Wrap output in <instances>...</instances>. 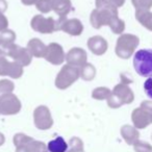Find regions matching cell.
<instances>
[{"label":"cell","instance_id":"4dcf8cb0","mask_svg":"<svg viewBox=\"0 0 152 152\" xmlns=\"http://www.w3.org/2000/svg\"><path fill=\"white\" fill-rule=\"evenodd\" d=\"M112 31L116 34H121L125 30V22L123 20H121L120 18L116 20L112 25L110 26Z\"/></svg>","mask_w":152,"mask_h":152},{"label":"cell","instance_id":"5b68a950","mask_svg":"<svg viewBox=\"0 0 152 152\" xmlns=\"http://www.w3.org/2000/svg\"><path fill=\"white\" fill-rule=\"evenodd\" d=\"M133 67L140 76H152V49H141L133 57Z\"/></svg>","mask_w":152,"mask_h":152},{"label":"cell","instance_id":"7402d4cb","mask_svg":"<svg viewBox=\"0 0 152 152\" xmlns=\"http://www.w3.org/2000/svg\"><path fill=\"white\" fill-rule=\"evenodd\" d=\"M79 71H80V77L86 81L93 80L96 76V69L92 64L87 63L81 68H79Z\"/></svg>","mask_w":152,"mask_h":152},{"label":"cell","instance_id":"2e32d148","mask_svg":"<svg viewBox=\"0 0 152 152\" xmlns=\"http://www.w3.org/2000/svg\"><path fill=\"white\" fill-rule=\"evenodd\" d=\"M61 30L70 36H80L83 31V25L78 19H67L61 24Z\"/></svg>","mask_w":152,"mask_h":152},{"label":"cell","instance_id":"4fadbf2b","mask_svg":"<svg viewBox=\"0 0 152 152\" xmlns=\"http://www.w3.org/2000/svg\"><path fill=\"white\" fill-rule=\"evenodd\" d=\"M44 58L52 65L58 66L65 61L66 54L61 45L57 43H50L47 46V51Z\"/></svg>","mask_w":152,"mask_h":152},{"label":"cell","instance_id":"f35d334b","mask_svg":"<svg viewBox=\"0 0 152 152\" xmlns=\"http://www.w3.org/2000/svg\"><path fill=\"white\" fill-rule=\"evenodd\" d=\"M0 48H1V40H0Z\"/></svg>","mask_w":152,"mask_h":152},{"label":"cell","instance_id":"ab89813d","mask_svg":"<svg viewBox=\"0 0 152 152\" xmlns=\"http://www.w3.org/2000/svg\"><path fill=\"white\" fill-rule=\"evenodd\" d=\"M44 152H48V151H44Z\"/></svg>","mask_w":152,"mask_h":152},{"label":"cell","instance_id":"9a60e30c","mask_svg":"<svg viewBox=\"0 0 152 152\" xmlns=\"http://www.w3.org/2000/svg\"><path fill=\"white\" fill-rule=\"evenodd\" d=\"M88 47L95 55H103L108 48V44L104 38L100 36H94L88 40Z\"/></svg>","mask_w":152,"mask_h":152},{"label":"cell","instance_id":"60d3db41","mask_svg":"<svg viewBox=\"0 0 152 152\" xmlns=\"http://www.w3.org/2000/svg\"><path fill=\"white\" fill-rule=\"evenodd\" d=\"M151 137H152V135H151Z\"/></svg>","mask_w":152,"mask_h":152},{"label":"cell","instance_id":"3957f363","mask_svg":"<svg viewBox=\"0 0 152 152\" xmlns=\"http://www.w3.org/2000/svg\"><path fill=\"white\" fill-rule=\"evenodd\" d=\"M140 44V39L131 34H123L119 37L116 44V54L120 58L128 59L132 56L137 47Z\"/></svg>","mask_w":152,"mask_h":152},{"label":"cell","instance_id":"cb8c5ba5","mask_svg":"<svg viewBox=\"0 0 152 152\" xmlns=\"http://www.w3.org/2000/svg\"><path fill=\"white\" fill-rule=\"evenodd\" d=\"M112 94V91H110L108 88L105 87H99L96 88L95 90L92 93V97L96 100H107V98L110 96Z\"/></svg>","mask_w":152,"mask_h":152},{"label":"cell","instance_id":"ffe728a7","mask_svg":"<svg viewBox=\"0 0 152 152\" xmlns=\"http://www.w3.org/2000/svg\"><path fill=\"white\" fill-rule=\"evenodd\" d=\"M69 149V144L65 141L63 137H56L47 144L48 152H67Z\"/></svg>","mask_w":152,"mask_h":152},{"label":"cell","instance_id":"d6a6232c","mask_svg":"<svg viewBox=\"0 0 152 152\" xmlns=\"http://www.w3.org/2000/svg\"><path fill=\"white\" fill-rule=\"evenodd\" d=\"M7 26H9V21L7 17L2 13H0V31L7 29Z\"/></svg>","mask_w":152,"mask_h":152},{"label":"cell","instance_id":"603a6c76","mask_svg":"<svg viewBox=\"0 0 152 152\" xmlns=\"http://www.w3.org/2000/svg\"><path fill=\"white\" fill-rule=\"evenodd\" d=\"M0 40H1V49L14 44V41L16 40V34L13 30L5 29L0 31Z\"/></svg>","mask_w":152,"mask_h":152},{"label":"cell","instance_id":"7c38bea8","mask_svg":"<svg viewBox=\"0 0 152 152\" xmlns=\"http://www.w3.org/2000/svg\"><path fill=\"white\" fill-rule=\"evenodd\" d=\"M23 74V67L16 61H10L5 55L0 56V76H10L12 78H20Z\"/></svg>","mask_w":152,"mask_h":152},{"label":"cell","instance_id":"d4e9b609","mask_svg":"<svg viewBox=\"0 0 152 152\" xmlns=\"http://www.w3.org/2000/svg\"><path fill=\"white\" fill-rule=\"evenodd\" d=\"M125 3V0H96V7L99 9L102 7H121Z\"/></svg>","mask_w":152,"mask_h":152},{"label":"cell","instance_id":"ac0fdd59","mask_svg":"<svg viewBox=\"0 0 152 152\" xmlns=\"http://www.w3.org/2000/svg\"><path fill=\"white\" fill-rule=\"evenodd\" d=\"M27 49L30 54L34 57H45L47 51V46L40 40V39H31L27 44Z\"/></svg>","mask_w":152,"mask_h":152},{"label":"cell","instance_id":"9c48e42d","mask_svg":"<svg viewBox=\"0 0 152 152\" xmlns=\"http://www.w3.org/2000/svg\"><path fill=\"white\" fill-rule=\"evenodd\" d=\"M21 110V102L13 93L0 97V115L12 116Z\"/></svg>","mask_w":152,"mask_h":152},{"label":"cell","instance_id":"4316f807","mask_svg":"<svg viewBox=\"0 0 152 152\" xmlns=\"http://www.w3.org/2000/svg\"><path fill=\"white\" fill-rule=\"evenodd\" d=\"M131 3L137 11H150L152 7V0H131Z\"/></svg>","mask_w":152,"mask_h":152},{"label":"cell","instance_id":"8992f818","mask_svg":"<svg viewBox=\"0 0 152 152\" xmlns=\"http://www.w3.org/2000/svg\"><path fill=\"white\" fill-rule=\"evenodd\" d=\"M80 77L79 68L66 65L61 69L55 78V87L59 90H66L71 87Z\"/></svg>","mask_w":152,"mask_h":152},{"label":"cell","instance_id":"44dd1931","mask_svg":"<svg viewBox=\"0 0 152 152\" xmlns=\"http://www.w3.org/2000/svg\"><path fill=\"white\" fill-rule=\"evenodd\" d=\"M135 19L145 28L152 31V13L150 11H135Z\"/></svg>","mask_w":152,"mask_h":152},{"label":"cell","instance_id":"1f68e13d","mask_svg":"<svg viewBox=\"0 0 152 152\" xmlns=\"http://www.w3.org/2000/svg\"><path fill=\"white\" fill-rule=\"evenodd\" d=\"M144 90H145L146 95L152 99V76L148 77L144 83Z\"/></svg>","mask_w":152,"mask_h":152},{"label":"cell","instance_id":"f1b7e54d","mask_svg":"<svg viewBox=\"0 0 152 152\" xmlns=\"http://www.w3.org/2000/svg\"><path fill=\"white\" fill-rule=\"evenodd\" d=\"M36 7L37 10L42 14H47L52 11V0H38Z\"/></svg>","mask_w":152,"mask_h":152},{"label":"cell","instance_id":"277c9868","mask_svg":"<svg viewBox=\"0 0 152 152\" xmlns=\"http://www.w3.org/2000/svg\"><path fill=\"white\" fill-rule=\"evenodd\" d=\"M13 142L16 147V152H44L47 149L45 143L36 141L31 137L21 132L14 135Z\"/></svg>","mask_w":152,"mask_h":152},{"label":"cell","instance_id":"ba28073f","mask_svg":"<svg viewBox=\"0 0 152 152\" xmlns=\"http://www.w3.org/2000/svg\"><path fill=\"white\" fill-rule=\"evenodd\" d=\"M5 56H9L14 61L20 64L22 67H26L31 63L32 55L28 51L27 48H23L16 44H11L9 46L2 48Z\"/></svg>","mask_w":152,"mask_h":152},{"label":"cell","instance_id":"30bf717a","mask_svg":"<svg viewBox=\"0 0 152 152\" xmlns=\"http://www.w3.org/2000/svg\"><path fill=\"white\" fill-rule=\"evenodd\" d=\"M34 125L40 130H48L52 127L53 119L49 108L45 105H40L34 112Z\"/></svg>","mask_w":152,"mask_h":152},{"label":"cell","instance_id":"d590c367","mask_svg":"<svg viewBox=\"0 0 152 152\" xmlns=\"http://www.w3.org/2000/svg\"><path fill=\"white\" fill-rule=\"evenodd\" d=\"M5 142V137L3 135V133L0 132V146H2Z\"/></svg>","mask_w":152,"mask_h":152},{"label":"cell","instance_id":"8fae6325","mask_svg":"<svg viewBox=\"0 0 152 152\" xmlns=\"http://www.w3.org/2000/svg\"><path fill=\"white\" fill-rule=\"evenodd\" d=\"M131 121L137 129H145L152 124V110L141 105L133 110L131 114Z\"/></svg>","mask_w":152,"mask_h":152},{"label":"cell","instance_id":"52a82bcc","mask_svg":"<svg viewBox=\"0 0 152 152\" xmlns=\"http://www.w3.org/2000/svg\"><path fill=\"white\" fill-rule=\"evenodd\" d=\"M30 26L37 32L40 34H52L56 30H61L58 20L52 17L46 18L42 15H36L30 21Z\"/></svg>","mask_w":152,"mask_h":152},{"label":"cell","instance_id":"484cf974","mask_svg":"<svg viewBox=\"0 0 152 152\" xmlns=\"http://www.w3.org/2000/svg\"><path fill=\"white\" fill-rule=\"evenodd\" d=\"M14 88H15V85L13 83V81L7 80V79L0 80V97L11 94L14 91Z\"/></svg>","mask_w":152,"mask_h":152},{"label":"cell","instance_id":"74e56055","mask_svg":"<svg viewBox=\"0 0 152 152\" xmlns=\"http://www.w3.org/2000/svg\"><path fill=\"white\" fill-rule=\"evenodd\" d=\"M67 152H73V151H71L70 149H68V151H67Z\"/></svg>","mask_w":152,"mask_h":152},{"label":"cell","instance_id":"e0dca14e","mask_svg":"<svg viewBox=\"0 0 152 152\" xmlns=\"http://www.w3.org/2000/svg\"><path fill=\"white\" fill-rule=\"evenodd\" d=\"M121 137L125 141V143L129 146H133V144L140 140V132L139 129H137L134 126L131 125H123L121 127Z\"/></svg>","mask_w":152,"mask_h":152},{"label":"cell","instance_id":"d6986e66","mask_svg":"<svg viewBox=\"0 0 152 152\" xmlns=\"http://www.w3.org/2000/svg\"><path fill=\"white\" fill-rule=\"evenodd\" d=\"M52 11L59 17H67L72 11L71 0H52Z\"/></svg>","mask_w":152,"mask_h":152},{"label":"cell","instance_id":"6da1fadb","mask_svg":"<svg viewBox=\"0 0 152 152\" xmlns=\"http://www.w3.org/2000/svg\"><path fill=\"white\" fill-rule=\"evenodd\" d=\"M118 18V9L108 5L94 10L90 16V21L94 28L99 29L102 26H110Z\"/></svg>","mask_w":152,"mask_h":152},{"label":"cell","instance_id":"836d02e7","mask_svg":"<svg viewBox=\"0 0 152 152\" xmlns=\"http://www.w3.org/2000/svg\"><path fill=\"white\" fill-rule=\"evenodd\" d=\"M7 10V2L5 0H0V13H4Z\"/></svg>","mask_w":152,"mask_h":152},{"label":"cell","instance_id":"e575fe53","mask_svg":"<svg viewBox=\"0 0 152 152\" xmlns=\"http://www.w3.org/2000/svg\"><path fill=\"white\" fill-rule=\"evenodd\" d=\"M21 2L24 5H32V4H36L38 2V0H21Z\"/></svg>","mask_w":152,"mask_h":152},{"label":"cell","instance_id":"83f0119b","mask_svg":"<svg viewBox=\"0 0 152 152\" xmlns=\"http://www.w3.org/2000/svg\"><path fill=\"white\" fill-rule=\"evenodd\" d=\"M69 147L70 150L73 152H85V150H83V142L77 137H73L70 139Z\"/></svg>","mask_w":152,"mask_h":152},{"label":"cell","instance_id":"f546056e","mask_svg":"<svg viewBox=\"0 0 152 152\" xmlns=\"http://www.w3.org/2000/svg\"><path fill=\"white\" fill-rule=\"evenodd\" d=\"M133 150L135 152H152V145L145 141H137L133 144Z\"/></svg>","mask_w":152,"mask_h":152},{"label":"cell","instance_id":"5bb4252c","mask_svg":"<svg viewBox=\"0 0 152 152\" xmlns=\"http://www.w3.org/2000/svg\"><path fill=\"white\" fill-rule=\"evenodd\" d=\"M88 55L83 49L78 48H72L69 50V52L66 54V61L67 65L73 66L76 68H81L83 65L87 64Z\"/></svg>","mask_w":152,"mask_h":152},{"label":"cell","instance_id":"8d00e7d4","mask_svg":"<svg viewBox=\"0 0 152 152\" xmlns=\"http://www.w3.org/2000/svg\"><path fill=\"white\" fill-rule=\"evenodd\" d=\"M2 55H4V52H3L2 49L0 48V56H2Z\"/></svg>","mask_w":152,"mask_h":152},{"label":"cell","instance_id":"7a4b0ae2","mask_svg":"<svg viewBox=\"0 0 152 152\" xmlns=\"http://www.w3.org/2000/svg\"><path fill=\"white\" fill-rule=\"evenodd\" d=\"M134 100V94L127 85L120 83L114 88L107 98V105L110 108H119L124 104H130Z\"/></svg>","mask_w":152,"mask_h":152}]
</instances>
